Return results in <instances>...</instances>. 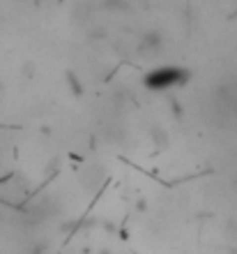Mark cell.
Masks as SVG:
<instances>
[{"label": "cell", "instance_id": "1", "mask_svg": "<svg viewBox=\"0 0 237 254\" xmlns=\"http://www.w3.org/2000/svg\"><path fill=\"white\" fill-rule=\"evenodd\" d=\"M185 79L187 72H182L178 67H161V69H154L145 76V86L152 90H168V88L182 83Z\"/></svg>", "mask_w": 237, "mask_h": 254}]
</instances>
